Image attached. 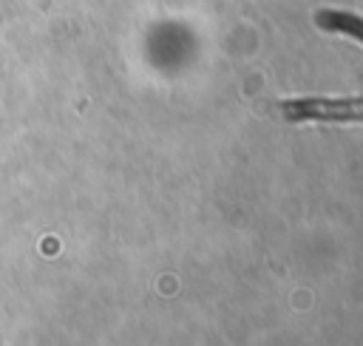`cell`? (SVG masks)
<instances>
[{"label":"cell","mask_w":363,"mask_h":346,"mask_svg":"<svg viewBox=\"0 0 363 346\" xmlns=\"http://www.w3.org/2000/svg\"><path fill=\"white\" fill-rule=\"evenodd\" d=\"M318 23H320L323 28L352 34L354 40L363 43V17H357V14H346V11H320V14H318Z\"/></svg>","instance_id":"obj_2"},{"label":"cell","mask_w":363,"mask_h":346,"mask_svg":"<svg viewBox=\"0 0 363 346\" xmlns=\"http://www.w3.org/2000/svg\"><path fill=\"white\" fill-rule=\"evenodd\" d=\"M278 108L289 122H363V96H301Z\"/></svg>","instance_id":"obj_1"}]
</instances>
